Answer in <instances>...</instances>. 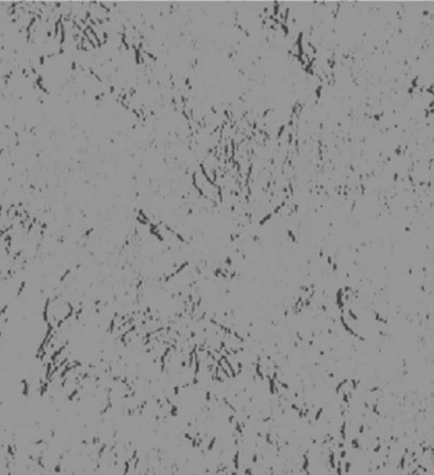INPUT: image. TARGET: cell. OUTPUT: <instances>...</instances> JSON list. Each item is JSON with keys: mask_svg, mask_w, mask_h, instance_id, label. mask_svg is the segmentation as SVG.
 Returning a JSON list of instances; mask_svg holds the SVG:
<instances>
[{"mask_svg": "<svg viewBox=\"0 0 434 475\" xmlns=\"http://www.w3.org/2000/svg\"><path fill=\"white\" fill-rule=\"evenodd\" d=\"M192 184L195 187V192L205 200H207L210 203H222V192L217 184L211 182L201 171V168L198 167V169L192 174Z\"/></svg>", "mask_w": 434, "mask_h": 475, "instance_id": "6da1fadb", "label": "cell"}]
</instances>
